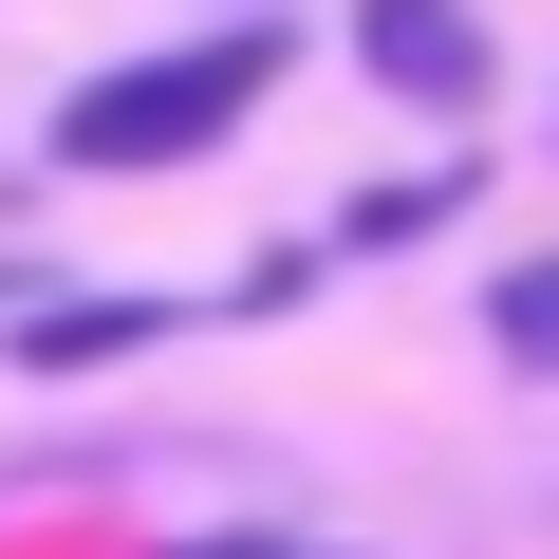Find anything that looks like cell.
Here are the masks:
<instances>
[{"mask_svg":"<svg viewBox=\"0 0 559 559\" xmlns=\"http://www.w3.org/2000/svg\"><path fill=\"white\" fill-rule=\"evenodd\" d=\"M429 224H466V168H411V187H355V205H336V261H392V242H429Z\"/></svg>","mask_w":559,"mask_h":559,"instance_id":"4","label":"cell"},{"mask_svg":"<svg viewBox=\"0 0 559 559\" xmlns=\"http://www.w3.org/2000/svg\"><path fill=\"white\" fill-rule=\"evenodd\" d=\"M485 336H503V373H540V392H559V242H540L503 299H485Z\"/></svg>","mask_w":559,"mask_h":559,"instance_id":"5","label":"cell"},{"mask_svg":"<svg viewBox=\"0 0 559 559\" xmlns=\"http://www.w3.org/2000/svg\"><path fill=\"white\" fill-rule=\"evenodd\" d=\"M205 559H261V540H205Z\"/></svg>","mask_w":559,"mask_h":559,"instance_id":"6","label":"cell"},{"mask_svg":"<svg viewBox=\"0 0 559 559\" xmlns=\"http://www.w3.org/2000/svg\"><path fill=\"white\" fill-rule=\"evenodd\" d=\"M355 75H373L392 112H448V131H466V112L503 94V38L466 20V0H355Z\"/></svg>","mask_w":559,"mask_h":559,"instance_id":"2","label":"cell"},{"mask_svg":"<svg viewBox=\"0 0 559 559\" xmlns=\"http://www.w3.org/2000/svg\"><path fill=\"white\" fill-rule=\"evenodd\" d=\"M261 94H280V20H224V38L112 57V75L57 94V168H187V150H224Z\"/></svg>","mask_w":559,"mask_h":559,"instance_id":"1","label":"cell"},{"mask_svg":"<svg viewBox=\"0 0 559 559\" xmlns=\"http://www.w3.org/2000/svg\"><path fill=\"white\" fill-rule=\"evenodd\" d=\"M205 299H38L20 318V373H94V355H150V336H187Z\"/></svg>","mask_w":559,"mask_h":559,"instance_id":"3","label":"cell"}]
</instances>
